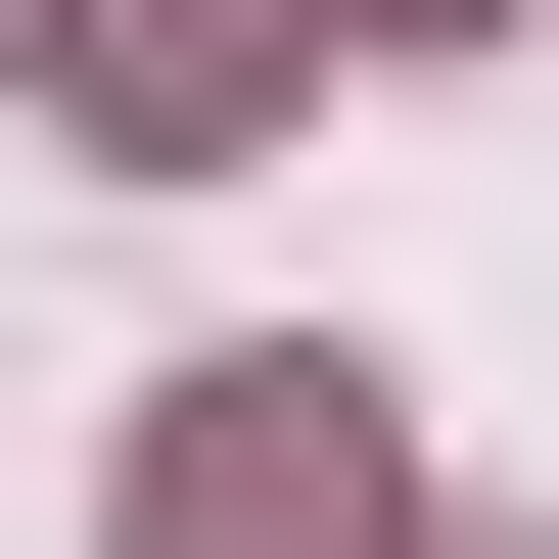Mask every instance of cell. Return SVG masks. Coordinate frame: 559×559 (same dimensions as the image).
I'll return each mask as SVG.
<instances>
[{"mask_svg": "<svg viewBox=\"0 0 559 559\" xmlns=\"http://www.w3.org/2000/svg\"><path fill=\"white\" fill-rule=\"evenodd\" d=\"M140 559H373V373H187L140 419Z\"/></svg>", "mask_w": 559, "mask_h": 559, "instance_id": "obj_1", "label": "cell"}, {"mask_svg": "<svg viewBox=\"0 0 559 559\" xmlns=\"http://www.w3.org/2000/svg\"><path fill=\"white\" fill-rule=\"evenodd\" d=\"M47 94H94V140H280V94H326V0H47Z\"/></svg>", "mask_w": 559, "mask_h": 559, "instance_id": "obj_2", "label": "cell"}, {"mask_svg": "<svg viewBox=\"0 0 559 559\" xmlns=\"http://www.w3.org/2000/svg\"><path fill=\"white\" fill-rule=\"evenodd\" d=\"M326 47H373V0H326Z\"/></svg>", "mask_w": 559, "mask_h": 559, "instance_id": "obj_3", "label": "cell"}, {"mask_svg": "<svg viewBox=\"0 0 559 559\" xmlns=\"http://www.w3.org/2000/svg\"><path fill=\"white\" fill-rule=\"evenodd\" d=\"M0 47H47V0H0Z\"/></svg>", "mask_w": 559, "mask_h": 559, "instance_id": "obj_4", "label": "cell"}]
</instances>
